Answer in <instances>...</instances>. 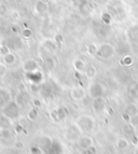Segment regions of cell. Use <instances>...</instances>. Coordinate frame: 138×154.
<instances>
[{
	"label": "cell",
	"mask_w": 138,
	"mask_h": 154,
	"mask_svg": "<svg viewBox=\"0 0 138 154\" xmlns=\"http://www.w3.org/2000/svg\"><path fill=\"white\" fill-rule=\"evenodd\" d=\"M43 154H64V146L58 140L50 136H41L37 141Z\"/></svg>",
	"instance_id": "obj_1"
},
{
	"label": "cell",
	"mask_w": 138,
	"mask_h": 154,
	"mask_svg": "<svg viewBox=\"0 0 138 154\" xmlns=\"http://www.w3.org/2000/svg\"><path fill=\"white\" fill-rule=\"evenodd\" d=\"M76 125L79 127L82 133L91 134L95 128V120L93 116H89V114H83L76 120Z\"/></svg>",
	"instance_id": "obj_2"
},
{
	"label": "cell",
	"mask_w": 138,
	"mask_h": 154,
	"mask_svg": "<svg viewBox=\"0 0 138 154\" xmlns=\"http://www.w3.org/2000/svg\"><path fill=\"white\" fill-rule=\"evenodd\" d=\"M106 92H107V88L102 82H98V81H94V82L89 83V86H87V95L92 99L104 97Z\"/></svg>",
	"instance_id": "obj_3"
},
{
	"label": "cell",
	"mask_w": 138,
	"mask_h": 154,
	"mask_svg": "<svg viewBox=\"0 0 138 154\" xmlns=\"http://www.w3.org/2000/svg\"><path fill=\"white\" fill-rule=\"evenodd\" d=\"M117 53V48L111 43H102L98 45L97 54L96 56L100 57L102 59H111Z\"/></svg>",
	"instance_id": "obj_4"
},
{
	"label": "cell",
	"mask_w": 138,
	"mask_h": 154,
	"mask_svg": "<svg viewBox=\"0 0 138 154\" xmlns=\"http://www.w3.org/2000/svg\"><path fill=\"white\" fill-rule=\"evenodd\" d=\"M2 113L5 116H8L9 119H11L12 121H14V120H17V119L20 118V107L14 101V100H12V101H10V103L2 109Z\"/></svg>",
	"instance_id": "obj_5"
},
{
	"label": "cell",
	"mask_w": 138,
	"mask_h": 154,
	"mask_svg": "<svg viewBox=\"0 0 138 154\" xmlns=\"http://www.w3.org/2000/svg\"><path fill=\"white\" fill-rule=\"evenodd\" d=\"M69 116V110L65 106H61L58 108H55L50 112V118L54 122H61Z\"/></svg>",
	"instance_id": "obj_6"
},
{
	"label": "cell",
	"mask_w": 138,
	"mask_h": 154,
	"mask_svg": "<svg viewBox=\"0 0 138 154\" xmlns=\"http://www.w3.org/2000/svg\"><path fill=\"white\" fill-rule=\"evenodd\" d=\"M40 45L46 53H49V54H51V55H54L57 52V50H58L57 43L54 41V39H51V38L43 39V40L40 42Z\"/></svg>",
	"instance_id": "obj_7"
},
{
	"label": "cell",
	"mask_w": 138,
	"mask_h": 154,
	"mask_svg": "<svg viewBox=\"0 0 138 154\" xmlns=\"http://www.w3.org/2000/svg\"><path fill=\"white\" fill-rule=\"evenodd\" d=\"M86 91L82 86H74L71 90L69 91V96L74 101H82L84 100L85 96H86Z\"/></svg>",
	"instance_id": "obj_8"
},
{
	"label": "cell",
	"mask_w": 138,
	"mask_h": 154,
	"mask_svg": "<svg viewBox=\"0 0 138 154\" xmlns=\"http://www.w3.org/2000/svg\"><path fill=\"white\" fill-rule=\"evenodd\" d=\"M77 144H78V148L81 151H83V150L89 149V146H94V139H93L92 136H89V135H81L78 138Z\"/></svg>",
	"instance_id": "obj_9"
},
{
	"label": "cell",
	"mask_w": 138,
	"mask_h": 154,
	"mask_svg": "<svg viewBox=\"0 0 138 154\" xmlns=\"http://www.w3.org/2000/svg\"><path fill=\"white\" fill-rule=\"evenodd\" d=\"M39 67H40L39 62L35 58H27L22 64V69L25 73L37 71V70H39Z\"/></svg>",
	"instance_id": "obj_10"
},
{
	"label": "cell",
	"mask_w": 138,
	"mask_h": 154,
	"mask_svg": "<svg viewBox=\"0 0 138 154\" xmlns=\"http://www.w3.org/2000/svg\"><path fill=\"white\" fill-rule=\"evenodd\" d=\"M13 100L12 93L7 88H0V109L2 110L5 106Z\"/></svg>",
	"instance_id": "obj_11"
},
{
	"label": "cell",
	"mask_w": 138,
	"mask_h": 154,
	"mask_svg": "<svg viewBox=\"0 0 138 154\" xmlns=\"http://www.w3.org/2000/svg\"><path fill=\"white\" fill-rule=\"evenodd\" d=\"M25 77L30 84H41L43 82V73L40 70L25 73Z\"/></svg>",
	"instance_id": "obj_12"
},
{
	"label": "cell",
	"mask_w": 138,
	"mask_h": 154,
	"mask_svg": "<svg viewBox=\"0 0 138 154\" xmlns=\"http://www.w3.org/2000/svg\"><path fill=\"white\" fill-rule=\"evenodd\" d=\"M107 108V101H106L105 97H99V98H95L93 99L92 103V109L95 113H99L104 112Z\"/></svg>",
	"instance_id": "obj_13"
},
{
	"label": "cell",
	"mask_w": 138,
	"mask_h": 154,
	"mask_svg": "<svg viewBox=\"0 0 138 154\" xmlns=\"http://www.w3.org/2000/svg\"><path fill=\"white\" fill-rule=\"evenodd\" d=\"M82 131L79 129V127L74 124V125H70L68 128L66 129L65 137H66L68 140H70V141H72V140H78V138L81 136V135H80Z\"/></svg>",
	"instance_id": "obj_14"
},
{
	"label": "cell",
	"mask_w": 138,
	"mask_h": 154,
	"mask_svg": "<svg viewBox=\"0 0 138 154\" xmlns=\"http://www.w3.org/2000/svg\"><path fill=\"white\" fill-rule=\"evenodd\" d=\"M72 67H74V71L83 73L85 68H86V64H85V62L82 58H74V62H72Z\"/></svg>",
	"instance_id": "obj_15"
},
{
	"label": "cell",
	"mask_w": 138,
	"mask_h": 154,
	"mask_svg": "<svg viewBox=\"0 0 138 154\" xmlns=\"http://www.w3.org/2000/svg\"><path fill=\"white\" fill-rule=\"evenodd\" d=\"M16 62H17V56L13 52H10V53H8V54L2 57V63L7 65V66H13V65L16 64Z\"/></svg>",
	"instance_id": "obj_16"
},
{
	"label": "cell",
	"mask_w": 138,
	"mask_h": 154,
	"mask_svg": "<svg viewBox=\"0 0 138 154\" xmlns=\"http://www.w3.org/2000/svg\"><path fill=\"white\" fill-rule=\"evenodd\" d=\"M83 75H85L86 79L93 80L97 75V69H96V67H95L94 65H89V66H86V68H85Z\"/></svg>",
	"instance_id": "obj_17"
},
{
	"label": "cell",
	"mask_w": 138,
	"mask_h": 154,
	"mask_svg": "<svg viewBox=\"0 0 138 154\" xmlns=\"http://www.w3.org/2000/svg\"><path fill=\"white\" fill-rule=\"evenodd\" d=\"M13 125V121L8 116H5L3 113H0V129L2 128H11Z\"/></svg>",
	"instance_id": "obj_18"
},
{
	"label": "cell",
	"mask_w": 138,
	"mask_h": 154,
	"mask_svg": "<svg viewBox=\"0 0 138 154\" xmlns=\"http://www.w3.org/2000/svg\"><path fill=\"white\" fill-rule=\"evenodd\" d=\"M100 20H102V23L106 24V25H110V24L112 23V21H113L112 13L110 12L109 10L102 11V12L100 13Z\"/></svg>",
	"instance_id": "obj_19"
},
{
	"label": "cell",
	"mask_w": 138,
	"mask_h": 154,
	"mask_svg": "<svg viewBox=\"0 0 138 154\" xmlns=\"http://www.w3.org/2000/svg\"><path fill=\"white\" fill-rule=\"evenodd\" d=\"M115 146L119 150H127L130 148V141L126 138H118L115 141Z\"/></svg>",
	"instance_id": "obj_20"
},
{
	"label": "cell",
	"mask_w": 138,
	"mask_h": 154,
	"mask_svg": "<svg viewBox=\"0 0 138 154\" xmlns=\"http://www.w3.org/2000/svg\"><path fill=\"white\" fill-rule=\"evenodd\" d=\"M125 113H127L130 116H133L138 114V106L135 103H130L125 107Z\"/></svg>",
	"instance_id": "obj_21"
},
{
	"label": "cell",
	"mask_w": 138,
	"mask_h": 154,
	"mask_svg": "<svg viewBox=\"0 0 138 154\" xmlns=\"http://www.w3.org/2000/svg\"><path fill=\"white\" fill-rule=\"evenodd\" d=\"M44 67L46 70H53L56 67V60L53 56H48L44 59Z\"/></svg>",
	"instance_id": "obj_22"
},
{
	"label": "cell",
	"mask_w": 138,
	"mask_h": 154,
	"mask_svg": "<svg viewBox=\"0 0 138 154\" xmlns=\"http://www.w3.org/2000/svg\"><path fill=\"white\" fill-rule=\"evenodd\" d=\"M20 38L25 39V40H29L33 37V30L30 28V27H24L22 28L20 30Z\"/></svg>",
	"instance_id": "obj_23"
},
{
	"label": "cell",
	"mask_w": 138,
	"mask_h": 154,
	"mask_svg": "<svg viewBox=\"0 0 138 154\" xmlns=\"http://www.w3.org/2000/svg\"><path fill=\"white\" fill-rule=\"evenodd\" d=\"M128 93L133 99H138V83L132 82L128 86Z\"/></svg>",
	"instance_id": "obj_24"
},
{
	"label": "cell",
	"mask_w": 138,
	"mask_h": 154,
	"mask_svg": "<svg viewBox=\"0 0 138 154\" xmlns=\"http://www.w3.org/2000/svg\"><path fill=\"white\" fill-rule=\"evenodd\" d=\"M121 65L124 67H130L134 65V57L130 54H124L121 58Z\"/></svg>",
	"instance_id": "obj_25"
},
{
	"label": "cell",
	"mask_w": 138,
	"mask_h": 154,
	"mask_svg": "<svg viewBox=\"0 0 138 154\" xmlns=\"http://www.w3.org/2000/svg\"><path fill=\"white\" fill-rule=\"evenodd\" d=\"M38 116H39V109L35 108V107H33V108L28 111V113H27V119L31 122L36 121Z\"/></svg>",
	"instance_id": "obj_26"
},
{
	"label": "cell",
	"mask_w": 138,
	"mask_h": 154,
	"mask_svg": "<svg viewBox=\"0 0 138 154\" xmlns=\"http://www.w3.org/2000/svg\"><path fill=\"white\" fill-rule=\"evenodd\" d=\"M13 136L12 129L11 128H2L0 129V138L2 139H10Z\"/></svg>",
	"instance_id": "obj_27"
},
{
	"label": "cell",
	"mask_w": 138,
	"mask_h": 154,
	"mask_svg": "<svg viewBox=\"0 0 138 154\" xmlns=\"http://www.w3.org/2000/svg\"><path fill=\"white\" fill-rule=\"evenodd\" d=\"M97 49H98L97 44L91 43L89 46H87V49H86L87 54L91 55V56H96V54H97Z\"/></svg>",
	"instance_id": "obj_28"
},
{
	"label": "cell",
	"mask_w": 138,
	"mask_h": 154,
	"mask_svg": "<svg viewBox=\"0 0 138 154\" xmlns=\"http://www.w3.org/2000/svg\"><path fill=\"white\" fill-rule=\"evenodd\" d=\"M13 100H14V101H15V103L20 106V108L25 105V97H24L23 93H20V92L17 93V94H16V96H15V98H14Z\"/></svg>",
	"instance_id": "obj_29"
},
{
	"label": "cell",
	"mask_w": 138,
	"mask_h": 154,
	"mask_svg": "<svg viewBox=\"0 0 138 154\" xmlns=\"http://www.w3.org/2000/svg\"><path fill=\"white\" fill-rule=\"evenodd\" d=\"M46 9H48V5H42V3L39 2V1H37L36 5H35L36 13H38V14H43V13L46 12Z\"/></svg>",
	"instance_id": "obj_30"
},
{
	"label": "cell",
	"mask_w": 138,
	"mask_h": 154,
	"mask_svg": "<svg viewBox=\"0 0 138 154\" xmlns=\"http://www.w3.org/2000/svg\"><path fill=\"white\" fill-rule=\"evenodd\" d=\"M10 52H11V49L7 44H0V56L3 57L5 55L10 53Z\"/></svg>",
	"instance_id": "obj_31"
},
{
	"label": "cell",
	"mask_w": 138,
	"mask_h": 154,
	"mask_svg": "<svg viewBox=\"0 0 138 154\" xmlns=\"http://www.w3.org/2000/svg\"><path fill=\"white\" fill-rule=\"evenodd\" d=\"M123 131H124V134L125 135H133L134 134V127L130 124H125V125L123 126Z\"/></svg>",
	"instance_id": "obj_32"
},
{
	"label": "cell",
	"mask_w": 138,
	"mask_h": 154,
	"mask_svg": "<svg viewBox=\"0 0 138 154\" xmlns=\"http://www.w3.org/2000/svg\"><path fill=\"white\" fill-rule=\"evenodd\" d=\"M96 153H97V148L95 146H89V149L81 151V154H96Z\"/></svg>",
	"instance_id": "obj_33"
},
{
	"label": "cell",
	"mask_w": 138,
	"mask_h": 154,
	"mask_svg": "<svg viewBox=\"0 0 138 154\" xmlns=\"http://www.w3.org/2000/svg\"><path fill=\"white\" fill-rule=\"evenodd\" d=\"M128 124H130V125L133 126L134 128H136V127H138V114H135V116H130V122H128Z\"/></svg>",
	"instance_id": "obj_34"
},
{
	"label": "cell",
	"mask_w": 138,
	"mask_h": 154,
	"mask_svg": "<svg viewBox=\"0 0 138 154\" xmlns=\"http://www.w3.org/2000/svg\"><path fill=\"white\" fill-rule=\"evenodd\" d=\"M29 153L30 154H43L42 153V151H41V149L37 146V144L31 146L30 148H29Z\"/></svg>",
	"instance_id": "obj_35"
},
{
	"label": "cell",
	"mask_w": 138,
	"mask_h": 154,
	"mask_svg": "<svg viewBox=\"0 0 138 154\" xmlns=\"http://www.w3.org/2000/svg\"><path fill=\"white\" fill-rule=\"evenodd\" d=\"M7 70H8V66L3 64L2 62H0V79L5 77V73H7Z\"/></svg>",
	"instance_id": "obj_36"
},
{
	"label": "cell",
	"mask_w": 138,
	"mask_h": 154,
	"mask_svg": "<svg viewBox=\"0 0 138 154\" xmlns=\"http://www.w3.org/2000/svg\"><path fill=\"white\" fill-rule=\"evenodd\" d=\"M10 30H11V32H13V35H18V33H20L22 28H20L17 24H12L10 27Z\"/></svg>",
	"instance_id": "obj_37"
},
{
	"label": "cell",
	"mask_w": 138,
	"mask_h": 154,
	"mask_svg": "<svg viewBox=\"0 0 138 154\" xmlns=\"http://www.w3.org/2000/svg\"><path fill=\"white\" fill-rule=\"evenodd\" d=\"M54 41L56 42L57 45H61V44L64 43V37L61 36V33H56L55 35V37H54Z\"/></svg>",
	"instance_id": "obj_38"
},
{
	"label": "cell",
	"mask_w": 138,
	"mask_h": 154,
	"mask_svg": "<svg viewBox=\"0 0 138 154\" xmlns=\"http://www.w3.org/2000/svg\"><path fill=\"white\" fill-rule=\"evenodd\" d=\"M33 106L35 107V108H41V106H42V103H41V100H39L38 98H33Z\"/></svg>",
	"instance_id": "obj_39"
},
{
	"label": "cell",
	"mask_w": 138,
	"mask_h": 154,
	"mask_svg": "<svg viewBox=\"0 0 138 154\" xmlns=\"http://www.w3.org/2000/svg\"><path fill=\"white\" fill-rule=\"evenodd\" d=\"M7 10H8L7 5H5V3H0V17L5 15V12H7Z\"/></svg>",
	"instance_id": "obj_40"
},
{
	"label": "cell",
	"mask_w": 138,
	"mask_h": 154,
	"mask_svg": "<svg viewBox=\"0 0 138 154\" xmlns=\"http://www.w3.org/2000/svg\"><path fill=\"white\" fill-rule=\"evenodd\" d=\"M14 146H15V149L17 150H22L24 148V144L22 141H15V143H14Z\"/></svg>",
	"instance_id": "obj_41"
},
{
	"label": "cell",
	"mask_w": 138,
	"mask_h": 154,
	"mask_svg": "<svg viewBox=\"0 0 138 154\" xmlns=\"http://www.w3.org/2000/svg\"><path fill=\"white\" fill-rule=\"evenodd\" d=\"M122 119H123V120H124V121H126V122H127V123H128V122H130V116H128L127 113H125V112H124V113H123V114H122Z\"/></svg>",
	"instance_id": "obj_42"
},
{
	"label": "cell",
	"mask_w": 138,
	"mask_h": 154,
	"mask_svg": "<svg viewBox=\"0 0 138 154\" xmlns=\"http://www.w3.org/2000/svg\"><path fill=\"white\" fill-rule=\"evenodd\" d=\"M38 1L40 3H42V5H49L50 3H51L52 0H38Z\"/></svg>",
	"instance_id": "obj_43"
},
{
	"label": "cell",
	"mask_w": 138,
	"mask_h": 154,
	"mask_svg": "<svg viewBox=\"0 0 138 154\" xmlns=\"http://www.w3.org/2000/svg\"><path fill=\"white\" fill-rule=\"evenodd\" d=\"M20 131H23V127L20 125H17L15 127V133H20Z\"/></svg>",
	"instance_id": "obj_44"
},
{
	"label": "cell",
	"mask_w": 138,
	"mask_h": 154,
	"mask_svg": "<svg viewBox=\"0 0 138 154\" xmlns=\"http://www.w3.org/2000/svg\"><path fill=\"white\" fill-rule=\"evenodd\" d=\"M78 1H80V2H85L86 0H78Z\"/></svg>",
	"instance_id": "obj_45"
},
{
	"label": "cell",
	"mask_w": 138,
	"mask_h": 154,
	"mask_svg": "<svg viewBox=\"0 0 138 154\" xmlns=\"http://www.w3.org/2000/svg\"><path fill=\"white\" fill-rule=\"evenodd\" d=\"M5 1H9V2H11V1H14V0H5Z\"/></svg>",
	"instance_id": "obj_46"
},
{
	"label": "cell",
	"mask_w": 138,
	"mask_h": 154,
	"mask_svg": "<svg viewBox=\"0 0 138 154\" xmlns=\"http://www.w3.org/2000/svg\"><path fill=\"white\" fill-rule=\"evenodd\" d=\"M135 154H138V148H137V150H136V152H135Z\"/></svg>",
	"instance_id": "obj_47"
},
{
	"label": "cell",
	"mask_w": 138,
	"mask_h": 154,
	"mask_svg": "<svg viewBox=\"0 0 138 154\" xmlns=\"http://www.w3.org/2000/svg\"><path fill=\"white\" fill-rule=\"evenodd\" d=\"M24 154H30V153H29V152H26V153H24Z\"/></svg>",
	"instance_id": "obj_48"
}]
</instances>
